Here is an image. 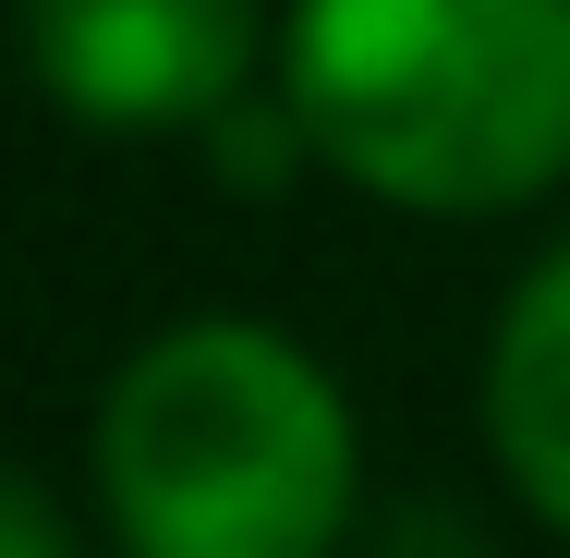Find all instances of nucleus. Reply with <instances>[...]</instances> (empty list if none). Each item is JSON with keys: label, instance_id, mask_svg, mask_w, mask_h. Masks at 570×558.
I'll use <instances>...</instances> for the list:
<instances>
[{"label": "nucleus", "instance_id": "obj_2", "mask_svg": "<svg viewBox=\"0 0 570 558\" xmlns=\"http://www.w3.org/2000/svg\"><path fill=\"white\" fill-rule=\"evenodd\" d=\"M98 486L134 558H328L352 522V413L279 329H170L98 413Z\"/></svg>", "mask_w": 570, "mask_h": 558}, {"label": "nucleus", "instance_id": "obj_5", "mask_svg": "<svg viewBox=\"0 0 570 558\" xmlns=\"http://www.w3.org/2000/svg\"><path fill=\"white\" fill-rule=\"evenodd\" d=\"M0 558H73L61 510H49L37 486H12V473H0Z\"/></svg>", "mask_w": 570, "mask_h": 558}, {"label": "nucleus", "instance_id": "obj_4", "mask_svg": "<svg viewBox=\"0 0 570 558\" xmlns=\"http://www.w3.org/2000/svg\"><path fill=\"white\" fill-rule=\"evenodd\" d=\"M485 438L510 461V486L570 535V243L510 292L498 352H485Z\"/></svg>", "mask_w": 570, "mask_h": 558}, {"label": "nucleus", "instance_id": "obj_1", "mask_svg": "<svg viewBox=\"0 0 570 558\" xmlns=\"http://www.w3.org/2000/svg\"><path fill=\"white\" fill-rule=\"evenodd\" d=\"M292 121L389 207H522L570 170V0H304Z\"/></svg>", "mask_w": 570, "mask_h": 558}, {"label": "nucleus", "instance_id": "obj_3", "mask_svg": "<svg viewBox=\"0 0 570 558\" xmlns=\"http://www.w3.org/2000/svg\"><path fill=\"white\" fill-rule=\"evenodd\" d=\"M24 74L73 121H219L255 74V0H24Z\"/></svg>", "mask_w": 570, "mask_h": 558}]
</instances>
